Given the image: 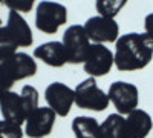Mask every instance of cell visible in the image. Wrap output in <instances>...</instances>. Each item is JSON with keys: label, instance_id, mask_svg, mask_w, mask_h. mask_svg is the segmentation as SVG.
Wrapping results in <instances>:
<instances>
[{"label": "cell", "instance_id": "cell-1", "mask_svg": "<svg viewBox=\"0 0 153 138\" xmlns=\"http://www.w3.org/2000/svg\"><path fill=\"white\" fill-rule=\"evenodd\" d=\"M113 55L118 71L132 72L144 69L152 61L153 51L144 42L143 34L129 32L120 35L117 40V51Z\"/></svg>", "mask_w": 153, "mask_h": 138}, {"label": "cell", "instance_id": "cell-2", "mask_svg": "<svg viewBox=\"0 0 153 138\" xmlns=\"http://www.w3.org/2000/svg\"><path fill=\"white\" fill-rule=\"evenodd\" d=\"M37 72L35 60L26 52H16L9 57L0 58V80L8 87L16 81L34 77Z\"/></svg>", "mask_w": 153, "mask_h": 138}, {"label": "cell", "instance_id": "cell-3", "mask_svg": "<svg viewBox=\"0 0 153 138\" xmlns=\"http://www.w3.org/2000/svg\"><path fill=\"white\" fill-rule=\"evenodd\" d=\"M74 94H75V104L84 110L101 112L107 109L110 104L109 95L103 89H100L94 77H89L76 84Z\"/></svg>", "mask_w": 153, "mask_h": 138}, {"label": "cell", "instance_id": "cell-4", "mask_svg": "<svg viewBox=\"0 0 153 138\" xmlns=\"http://www.w3.org/2000/svg\"><path fill=\"white\" fill-rule=\"evenodd\" d=\"M68 22V9L65 5L57 2L43 0L37 5L35 26L45 34H55Z\"/></svg>", "mask_w": 153, "mask_h": 138}, {"label": "cell", "instance_id": "cell-5", "mask_svg": "<svg viewBox=\"0 0 153 138\" xmlns=\"http://www.w3.org/2000/svg\"><path fill=\"white\" fill-rule=\"evenodd\" d=\"M91 45L92 43L84 31V26H80V25H71L63 34V46L66 49L68 63H84Z\"/></svg>", "mask_w": 153, "mask_h": 138}, {"label": "cell", "instance_id": "cell-6", "mask_svg": "<svg viewBox=\"0 0 153 138\" xmlns=\"http://www.w3.org/2000/svg\"><path fill=\"white\" fill-rule=\"evenodd\" d=\"M107 95L120 115H129L132 110L138 109L139 91L133 83L113 81L107 91Z\"/></svg>", "mask_w": 153, "mask_h": 138}, {"label": "cell", "instance_id": "cell-7", "mask_svg": "<svg viewBox=\"0 0 153 138\" xmlns=\"http://www.w3.org/2000/svg\"><path fill=\"white\" fill-rule=\"evenodd\" d=\"M84 31L91 43H117L120 39V25L115 19H106L101 16L91 17L84 23Z\"/></svg>", "mask_w": 153, "mask_h": 138}, {"label": "cell", "instance_id": "cell-8", "mask_svg": "<svg viewBox=\"0 0 153 138\" xmlns=\"http://www.w3.org/2000/svg\"><path fill=\"white\" fill-rule=\"evenodd\" d=\"M115 65V55L109 48L100 43H92L91 49L87 52V57L84 60V72L89 74V77H104L107 75Z\"/></svg>", "mask_w": 153, "mask_h": 138}, {"label": "cell", "instance_id": "cell-9", "mask_svg": "<svg viewBox=\"0 0 153 138\" xmlns=\"http://www.w3.org/2000/svg\"><path fill=\"white\" fill-rule=\"evenodd\" d=\"M45 100L48 107H51L57 117H68L72 106L75 104V94L74 89L61 81L51 83L45 91Z\"/></svg>", "mask_w": 153, "mask_h": 138}, {"label": "cell", "instance_id": "cell-10", "mask_svg": "<svg viewBox=\"0 0 153 138\" xmlns=\"http://www.w3.org/2000/svg\"><path fill=\"white\" fill-rule=\"evenodd\" d=\"M57 114L51 107L38 106L25 121V134L29 138H46L54 129Z\"/></svg>", "mask_w": 153, "mask_h": 138}, {"label": "cell", "instance_id": "cell-11", "mask_svg": "<svg viewBox=\"0 0 153 138\" xmlns=\"http://www.w3.org/2000/svg\"><path fill=\"white\" fill-rule=\"evenodd\" d=\"M153 128V120L144 109H135L124 120L126 138H147Z\"/></svg>", "mask_w": 153, "mask_h": 138}, {"label": "cell", "instance_id": "cell-12", "mask_svg": "<svg viewBox=\"0 0 153 138\" xmlns=\"http://www.w3.org/2000/svg\"><path fill=\"white\" fill-rule=\"evenodd\" d=\"M0 112L3 115V120L14 123V124H22L26 121V110L23 106L22 95L17 92L8 91L0 98Z\"/></svg>", "mask_w": 153, "mask_h": 138}, {"label": "cell", "instance_id": "cell-13", "mask_svg": "<svg viewBox=\"0 0 153 138\" xmlns=\"http://www.w3.org/2000/svg\"><path fill=\"white\" fill-rule=\"evenodd\" d=\"M34 57L51 68H61L68 63L66 49L63 42H46L34 49Z\"/></svg>", "mask_w": 153, "mask_h": 138}, {"label": "cell", "instance_id": "cell-14", "mask_svg": "<svg viewBox=\"0 0 153 138\" xmlns=\"http://www.w3.org/2000/svg\"><path fill=\"white\" fill-rule=\"evenodd\" d=\"M6 28L12 34V37L17 40V43H19L20 48H28V46L32 45V42H34L32 31L29 28V25L26 23V20L20 16V12L9 11Z\"/></svg>", "mask_w": 153, "mask_h": 138}, {"label": "cell", "instance_id": "cell-15", "mask_svg": "<svg viewBox=\"0 0 153 138\" xmlns=\"http://www.w3.org/2000/svg\"><path fill=\"white\" fill-rule=\"evenodd\" d=\"M72 132L75 138H100V124L92 117L80 115L72 121Z\"/></svg>", "mask_w": 153, "mask_h": 138}, {"label": "cell", "instance_id": "cell-16", "mask_svg": "<svg viewBox=\"0 0 153 138\" xmlns=\"http://www.w3.org/2000/svg\"><path fill=\"white\" fill-rule=\"evenodd\" d=\"M124 120L120 114H110L100 124V138H126Z\"/></svg>", "mask_w": 153, "mask_h": 138}, {"label": "cell", "instance_id": "cell-17", "mask_svg": "<svg viewBox=\"0 0 153 138\" xmlns=\"http://www.w3.org/2000/svg\"><path fill=\"white\" fill-rule=\"evenodd\" d=\"M127 2L129 0H97L95 6L98 11V16L106 19H115Z\"/></svg>", "mask_w": 153, "mask_h": 138}, {"label": "cell", "instance_id": "cell-18", "mask_svg": "<svg viewBox=\"0 0 153 138\" xmlns=\"http://www.w3.org/2000/svg\"><path fill=\"white\" fill-rule=\"evenodd\" d=\"M19 43L8 31L6 26H0V58L9 57L17 52Z\"/></svg>", "mask_w": 153, "mask_h": 138}, {"label": "cell", "instance_id": "cell-19", "mask_svg": "<svg viewBox=\"0 0 153 138\" xmlns=\"http://www.w3.org/2000/svg\"><path fill=\"white\" fill-rule=\"evenodd\" d=\"M22 100H23V106H25V110H26V118L32 114V112L38 107V98H40V95H38V91L35 89L34 86H23L22 87Z\"/></svg>", "mask_w": 153, "mask_h": 138}, {"label": "cell", "instance_id": "cell-20", "mask_svg": "<svg viewBox=\"0 0 153 138\" xmlns=\"http://www.w3.org/2000/svg\"><path fill=\"white\" fill-rule=\"evenodd\" d=\"M23 129L19 124L0 120V138H23Z\"/></svg>", "mask_w": 153, "mask_h": 138}, {"label": "cell", "instance_id": "cell-21", "mask_svg": "<svg viewBox=\"0 0 153 138\" xmlns=\"http://www.w3.org/2000/svg\"><path fill=\"white\" fill-rule=\"evenodd\" d=\"M35 3V0H3V5L11 11L17 12H29Z\"/></svg>", "mask_w": 153, "mask_h": 138}, {"label": "cell", "instance_id": "cell-22", "mask_svg": "<svg viewBox=\"0 0 153 138\" xmlns=\"http://www.w3.org/2000/svg\"><path fill=\"white\" fill-rule=\"evenodd\" d=\"M144 29H146V34L153 35V12L146 17V20H144Z\"/></svg>", "mask_w": 153, "mask_h": 138}, {"label": "cell", "instance_id": "cell-23", "mask_svg": "<svg viewBox=\"0 0 153 138\" xmlns=\"http://www.w3.org/2000/svg\"><path fill=\"white\" fill-rule=\"evenodd\" d=\"M143 39H144V42L147 43V46L152 49V51H153V35H150V34H143Z\"/></svg>", "mask_w": 153, "mask_h": 138}, {"label": "cell", "instance_id": "cell-24", "mask_svg": "<svg viewBox=\"0 0 153 138\" xmlns=\"http://www.w3.org/2000/svg\"><path fill=\"white\" fill-rule=\"evenodd\" d=\"M8 91H11V87H8L2 80H0V98H2V97H3V94H5V92H8Z\"/></svg>", "mask_w": 153, "mask_h": 138}, {"label": "cell", "instance_id": "cell-25", "mask_svg": "<svg viewBox=\"0 0 153 138\" xmlns=\"http://www.w3.org/2000/svg\"><path fill=\"white\" fill-rule=\"evenodd\" d=\"M0 26H2V20H0Z\"/></svg>", "mask_w": 153, "mask_h": 138}, {"label": "cell", "instance_id": "cell-26", "mask_svg": "<svg viewBox=\"0 0 153 138\" xmlns=\"http://www.w3.org/2000/svg\"><path fill=\"white\" fill-rule=\"evenodd\" d=\"M0 3H3V0H0Z\"/></svg>", "mask_w": 153, "mask_h": 138}]
</instances>
